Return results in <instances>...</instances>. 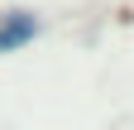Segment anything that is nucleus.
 <instances>
[{
    "instance_id": "obj_1",
    "label": "nucleus",
    "mask_w": 134,
    "mask_h": 130,
    "mask_svg": "<svg viewBox=\"0 0 134 130\" xmlns=\"http://www.w3.org/2000/svg\"><path fill=\"white\" fill-rule=\"evenodd\" d=\"M38 29H43V19H38L34 10H10V14H0V53L24 48L29 39H38Z\"/></svg>"
}]
</instances>
